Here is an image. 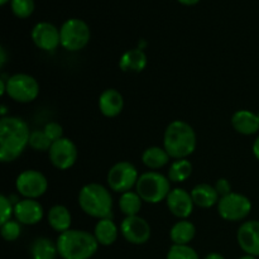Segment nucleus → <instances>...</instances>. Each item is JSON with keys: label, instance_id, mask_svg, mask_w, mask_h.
Masks as SVG:
<instances>
[{"label": "nucleus", "instance_id": "17", "mask_svg": "<svg viewBox=\"0 0 259 259\" xmlns=\"http://www.w3.org/2000/svg\"><path fill=\"white\" fill-rule=\"evenodd\" d=\"M99 110L106 118H116L124 109V98L116 89H106L98 100Z\"/></svg>", "mask_w": 259, "mask_h": 259}, {"label": "nucleus", "instance_id": "38", "mask_svg": "<svg viewBox=\"0 0 259 259\" xmlns=\"http://www.w3.org/2000/svg\"><path fill=\"white\" fill-rule=\"evenodd\" d=\"M0 56H2V60H0V66L3 67V66H4V63H5V61H7V60H5V58H7V56H5V50L3 47L0 48Z\"/></svg>", "mask_w": 259, "mask_h": 259}, {"label": "nucleus", "instance_id": "41", "mask_svg": "<svg viewBox=\"0 0 259 259\" xmlns=\"http://www.w3.org/2000/svg\"><path fill=\"white\" fill-rule=\"evenodd\" d=\"M258 118H259V113H258Z\"/></svg>", "mask_w": 259, "mask_h": 259}, {"label": "nucleus", "instance_id": "9", "mask_svg": "<svg viewBox=\"0 0 259 259\" xmlns=\"http://www.w3.org/2000/svg\"><path fill=\"white\" fill-rule=\"evenodd\" d=\"M218 214L227 222H243L252 211V201L245 195L234 192L220 197L217 205Z\"/></svg>", "mask_w": 259, "mask_h": 259}, {"label": "nucleus", "instance_id": "23", "mask_svg": "<svg viewBox=\"0 0 259 259\" xmlns=\"http://www.w3.org/2000/svg\"><path fill=\"white\" fill-rule=\"evenodd\" d=\"M196 235V227L189 219H181L169 229V239L172 244L190 245Z\"/></svg>", "mask_w": 259, "mask_h": 259}, {"label": "nucleus", "instance_id": "8", "mask_svg": "<svg viewBox=\"0 0 259 259\" xmlns=\"http://www.w3.org/2000/svg\"><path fill=\"white\" fill-rule=\"evenodd\" d=\"M139 176L138 169L132 162L120 161L110 167L106 175V182L111 191L121 195L136 187Z\"/></svg>", "mask_w": 259, "mask_h": 259}, {"label": "nucleus", "instance_id": "5", "mask_svg": "<svg viewBox=\"0 0 259 259\" xmlns=\"http://www.w3.org/2000/svg\"><path fill=\"white\" fill-rule=\"evenodd\" d=\"M172 182L158 171H147L139 176L136 185V191L142 197L143 202L156 205L166 201L171 192Z\"/></svg>", "mask_w": 259, "mask_h": 259}, {"label": "nucleus", "instance_id": "40", "mask_svg": "<svg viewBox=\"0 0 259 259\" xmlns=\"http://www.w3.org/2000/svg\"><path fill=\"white\" fill-rule=\"evenodd\" d=\"M8 2H12V0H0V4H2V5H5V4H7Z\"/></svg>", "mask_w": 259, "mask_h": 259}, {"label": "nucleus", "instance_id": "11", "mask_svg": "<svg viewBox=\"0 0 259 259\" xmlns=\"http://www.w3.org/2000/svg\"><path fill=\"white\" fill-rule=\"evenodd\" d=\"M77 157V147L73 143V141H71L70 138H66V137L53 142L50 151H48L50 162L55 168L60 169V171H66V169H70L71 167L75 166Z\"/></svg>", "mask_w": 259, "mask_h": 259}, {"label": "nucleus", "instance_id": "34", "mask_svg": "<svg viewBox=\"0 0 259 259\" xmlns=\"http://www.w3.org/2000/svg\"><path fill=\"white\" fill-rule=\"evenodd\" d=\"M214 187L215 190H217L218 194H219L220 197H224L233 192L232 184H230V181L228 179H219L217 182H215Z\"/></svg>", "mask_w": 259, "mask_h": 259}, {"label": "nucleus", "instance_id": "33", "mask_svg": "<svg viewBox=\"0 0 259 259\" xmlns=\"http://www.w3.org/2000/svg\"><path fill=\"white\" fill-rule=\"evenodd\" d=\"M43 131H45L46 136L50 138V141L52 143L58 141V139L63 138V128L57 121H50V123H47L45 125V128H43Z\"/></svg>", "mask_w": 259, "mask_h": 259}, {"label": "nucleus", "instance_id": "20", "mask_svg": "<svg viewBox=\"0 0 259 259\" xmlns=\"http://www.w3.org/2000/svg\"><path fill=\"white\" fill-rule=\"evenodd\" d=\"M119 229L118 225L114 223L113 218H106V219L98 220L94 228V237L98 240L99 245L103 247H110L116 242L119 237Z\"/></svg>", "mask_w": 259, "mask_h": 259}, {"label": "nucleus", "instance_id": "31", "mask_svg": "<svg viewBox=\"0 0 259 259\" xmlns=\"http://www.w3.org/2000/svg\"><path fill=\"white\" fill-rule=\"evenodd\" d=\"M10 7L15 17L25 19L34 12V0H12Z\"/></svg>", "mask_w": 259, "mask_h": 259}, {"label": "nucleus", "instance_id": "28", "mask_svg": "<svg viewBox=\"0 0 259 259\" xmlns=\"http://www.w3.org/2000/svg\"><path fill=\"white\" fill-rule=\"evenodd\" d=\"M51 146H52V142L50 141L47 136H46L45 131H40V129H35L32 131L29 138V147L35 152H47L50 151Z\"/></svg>", "mask_w": 259, "mask_h": 259}, {"label": "nucleus", "instance_id": "36", "mask_svg": "<svg viewBox=\"0 0 259 259\" xmlns=\"http://www.w3.org/2000/svg\"><path fill=\"white\" fill-rule=\"evenodd\" d=\"M204 259H225V257L218 252H211V253H209V254L205 255Z\"/></svg>", "mask_w": 259, "mask_h": 259}, {"label": "nucleus", "instance_id": "42", "mask_svg": "<svg viewBox=\"0 0 259 259\" xmlns=\"http://www.w3.org/2000/svg\"><path fill=\"white\" fill-rule=\"evenodd\" d=\"M30 259H34V258H30Z\"/></svg>", "mask_w": 259, "mask_h": 259}, {"label": "nucleus", "instance_id": "37", "mask_svg": "<svg viewBox=\"0 0 259 259\" xmlns=\"http://www.w3.org/2000/svg\"><path fill=\"white\" fill-rule=\"evenodd\" d=\"M177 2L181 3V4H184V5H187V7H190V5L197 4L200 0H177Z\"/></svg>", "mask_w": 259, "mask_h": 259}, {"label": "nucleus", "instance_id": "3", "mask_svg": "<svg viewBox=\"0 0 259 259\" xmlns=\"http://www.w3.org/2000/svg\"><path fill=\"white\" fill-rule=\"evenodd\" d=\"M58 255L62 259H90L96 254L99 243L88 230L70 229L58 235Z\"/></svg>", "mask_w": 259, "mask_h": 259}, {"label": "nucleus", "instance_id": "15", "mask_svg": "<svg viewBox=\"0 0 259 259\" xmlns=\"http://www.w3.org/2000/svg\"><path fill=\"white\" fill-rule=\"evenodd\" d=\"M237 242L245 254L259 257V220H247L238 228Z\"/></svg>", "mask_w": 259, "mask_h": 259}, {"label": "nucleus", "instance_id": "7", "mask_svg": "<svg viewBox=\"0 0 259 259\" xmlns=\"http://www.w3.org/2000/svg\"><path fill=\"white\" fill-rule=\"evenodd\" d=\"M39 90L38 81L28 73H14L7 78L5 94L15 103H33L39 95Z\"/></svg>", "mask_w": 259, "mask_h": 259}, {"label": "nucleus", "instance_id": "19", "mask_svg": "<svg viewBox=\"0 0 259 259\" xmlns=\"http://www.w3.org/2000/svg\"><path fill=\"white\" fill-rule=\"evenodd\" d=\"M148 58L142 48H132L125 51L119 60V68L123 72L139 73L147 67Z\"/></svg>", "mask_w": 259, "mask_h": 259}, {"label": "nucleus", "instance_id": "6", "mask_svg": "<svg viewBox=\"0 0 259 259\" xmlns=\"http://www.w3.org/2000/svg\"><path fill=\"white\" fill-rule=\"evenodd\" d=\"M61 46L68 52H78L89 45L91 38L88 23L78 18L67 19L60 28Z\"/></svg>", "mask_w": 259, "mask_h": 259}, {"label": "nucleus", "instance_id": "1", "mask_svg": "<svg viewBox=\"0 0 259 259\" xmlns=\"http://www.w3.org/2000/svg\"><path fill=\"white\" fill-rule=\"evenodd\" d=\"M30 129L19 116H3L0 120V161H15L29 146Z\"/></svg>", "mask_w": 259, "mask_h": 259}, {"label": "nucleus", "instance_id": "32", "mask_svg": "<svg viewBox=\"0 0 259 259\" xmlns=\"http://www.w3.org/2000/svg\"><path fill=\"white\" fill-rule=\"evenodd\" d=\"M0 225L12 220L14 217V205L10 197H7L5 195L0 196Z\"/></svg>", "mask_w": 259, "mask_h": 259}, {"label": "nucleus", "instance_id": "30", "mask_svg": "<svg viewBox=\"0 0 259 259\" xmlns=\"http://www.w3.org/2000/svg\"><path fill=\"white\" fill-rule=\"evenodd\" d=\"M0 233L5 242H15L22 234V224L15 219L4 223L0 227Z\"/></svg>", "mask_w": 259, "mask_h": 259}, {"label": "nucleus", "instance_id": "10", "mask_svg": "<svg viewBox=\"0 0 259 259\" xmlns=\"http://www.w3.org/2000/svg\"><path fill=\"white\" fill-rule=\"evenodd\" d=\"M15 189L24 199L38 200L47 192L48 180L38 169H25L15 179Z\"/></svg>", "mask_w": 259, "mask_h": 259}, {"label": "nucleus", "instance_id": "2", "mask_svg": "<svg viewBox=\"0 0 259 259\" xmlns=\"http://www.w3.org/2000/svg\"><path fill=\"white\" fill-rule=\"evenodd\" d=\"M197 137L195 129L185 120H174L163 134V148L172 159L187 158L195 152Z\"/></svg>", "mask_w": 259, "mask_h": 259}, {"label": "nucleus", "instance_id": "21", "mask_svg": "<svg viewBox=\"0 0 259 259\" xmlns=\"http://www.w3.org/2000/svg\"><path fill=\"white\" fill-rule=\"evenodd\" d=\"M190 192H191L195 206H199L201 209H211L212 206L218 205L220 200L215 187L210 184H205V182L197 184Z\"/></svg>", "mask_w": 259, "mask_h": 259}, {"label": "nucleus", "instance_id": "24", "mask_svg": "<svg viewBox=\"0 0 259 259\" xmlns=\"http://www.w3.org/2000/svg\"><path fill=\"white\" fill-rule=\"evenodd\" d=\"M171 159L172 158L167 153L166 149L159 146L148 147L142 153V162L151 171H157V169L163 168L164 166L169 163Z\"/></svg>", "mask_w": 259, "mask_h": 259}, {"label": "nucleus", "instance_id": "27", "mask_svg": "<svg viewBox=\"0 0 259 259\" xmlns=\"http://www.w3.org/2000/svg\"><path fill=\"white\" fill-rule=\"evenodd\" d=\"M143 205V200L137 191L124 192L119 197V209L125 217H136L139 215Z\"/></svg>", "mask_w": 259, "mask_h": 259}, {"label": "nucleus", "instance_id": "35", "mask_svg": "<svg viewBox=\"0 0 259 259\" xmlns=\"http://www.w3.org/2000/svg\"><path fill=\"white\" fill-rule=\"evenodd\" d=\"M252 151L253 154H254L255 158L259 161V136L255 138V141L253 142V147H252Z\"/></svg>", "mask_w": 259, "mask_h": 259}, {"label": "nucleus", "instance_id": "16", "mask_svg": "<svg viewBox=\"0 0 259 259\" xmlns=\"http://www.w3.org/2000/svg\"><path fill=\"white\" fill-rule=\"evenodd\" d=\"M45 210L38 200L22 199L14 204V218L22 225L33 227L42 222Z\"/></svg>", "mask_w": 259, "mask_h": 259}, {"label": "nucleus", "instance_id": "39", "mask_svg": "<svg viewBox=\"0 0 259 259\" xmlns=\"http://www.w3.org/2000/svg\"><path fill=\"white\" fill-rule=\"evenodd\" d=\"M238 259H257V257H253V255H249V254H244L243 257H240Z\"/></svg>", "mask_w": 259, "mask_h": 259}, {"label": "nucleus", "instance_id": "12", "mask_svg": "<svg viewBox=\"0 0 259 259\" xmlns=\"http://www.w3.org/2000/svg\"><path fill=\"white\" fill-rule=\"evenodd\" d=\"M120 234L124 239L133 245H143L149 242L152 237V228L144 218L125 217L120 223Z\"/></svg>", "mask_w": 259, "mask_h": 259}, {"label": "nucleus", "instance_id": "4", "mask_svg": "<svg viewBox=\"0 0 259 259\" xmlns=\"http://www.w3.org/2000/svg\"><path fill=\"white\" fill-rule=\"evenodd\" d=\"M78 205L86 215L95 219L113 218L114 201L110 189L98 182L86 184L81 187L77 197Z\"/></svg>", "mask_w": 259, "mask_h": 259}, {"label": "nucleus", "instance_id": "22", "mask_svg": "<svg viewBox=\"0 0 259 259\" xmlns=\"http://www.w3.org/2000/svg\"><path fill=\"white\" fill-rule=\"evenodd\" d=\"M47 222L48 225H50L55 232L62 234V233L71 229L72 215H71L70 210L66 206H63V205H53L47 212Z\"/></svg>", "mask_w": 259, "mask_h": 259}, {"label": "nucleus", "instance_id": "25", "mask_svg": "<svg viewBox=\"0 0 259 259\" xmlns=\"http://www.w3.org/2000/svg\"><path fill=\"white\" fill-rule=\"evenodd\" d=\"M29 252L34 259H56L58 255L57 243L46 237L35 238Z\"/></svg>", "mask_w": 259, "mask_h": 259}, {"label": "nucleus", "instance_id": "26", "mask_svg": "<svg viewBox=\"0 0 259 259\" xmlns=\"http://www.w3.org/2000/svg\"><path fill=\"white\" fill-rule=\"evenodd\" d=\"M192 169V163L187 158L175 159L169 166L167 177L172 184H182L191 177Z\"/></svg>", "mask_w": 259, "mask_h": 259}, {"label": "nucleus", "instance_id": "29", "mask_svg": "<svg viewBox=\"0 0 259 259\" xmlns=\"http://www.w3.org/2000/svg\"><path fill=\"white\" fill-rule=\"evenodd\" d=\"M166 259H200L196 250L190 245L172 244L167 252Z\"/></svg>", "mask_w": 259, "mask_h": 259}, {"label": "nucleus", "instance_id": "13", "mask_svg": "<svg viewBox=\"0 0 259 259\" xmlns=\"http://www.w3.org/2000/svg\"><path fill=\"white\" fill-rule=\"evenodd\" d=\"M35 47L45 52H53L61 46L60 29L50 22H39L33 27L30 33Z\"/></svg>", "mask_w": 259, "mask_h": 259}, {"label": "nucleus", "instance_id": "18", "mask_svg": "<svg viewBox=\"0 0 259 259\" xmlns=\"http://www.w3.org/2000/svg\"><path fill=\"white\" fill-rule=\"evenodd\" d=\"M230 121L233 129L242 136H254L259 132L258 113H253L247 109L235 111Z\"/></svg>", "mask_w": 259, "mask_h": 259}, {"label": "nucleus", "instance_id": "14", "mask_svg": "<svg viewBox=\"0 0 259 259\" xmlns=\"http://www.w3.org/2000/svg\"><path fill=\"white\" fill-rule=\"evenodd\" d=\"M166 205L169 212L179 220L189 219L195 209L191 192L181 187L171 190L166 199Z\"/></svg>", "mask_w": 259, "mask_h": 259}]
</instances>
